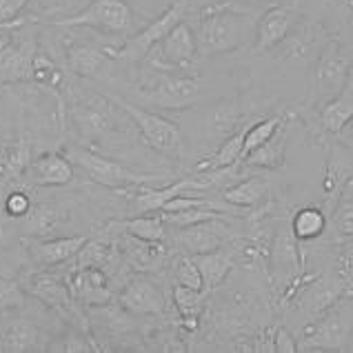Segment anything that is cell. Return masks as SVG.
Instances as JSON below:
<instances>
[{
	"instance_id": "obj_24",
	"label": "cell",
	"mask_w": 353,
	"mask_h": 353,
	"mask_svg": "<svg viewBox=\"0 0 353 353\" xmlns=\"http://www.w3.org/2000/svg\"><path fill=\"white\" fill-rule=\"evenodd\" d=\"M242 145H245V129L236 131L229 138L223 140V145L216 149V154H211L209 158L200 160L194 167L196 174H203V171H216V169H227L231 165L242 163Z\"/></svg>"
},
{
	"instance_id": "obj_8",
	"label": "cell",
	"mask_w": 353,
	"mask_h": 353,
	"mask_svg": "<svg viewBox=\"0 0 353 353\" xmlns=\"http://www.w3.org/2000/svg\"><path fill=\"white\" fill-rule=\"evenodd\" d=\"M189 189H209V183L203 176H191L176 180L167 187L154 189L149 185H140L136 191L131 194V207H134V214H154V211H163V207L169 203L171 198H176L180 194H185Z\"/></svg>"
},
{
	"instance_id": "obj_37",
	"label": "cell",
	"mask_w": 353,
	"mask_h": 353,
	"mask_svg": "<svg viewBox=\"0 0 353 353\" xmlns=\"http://www.w3.org/2000/svg\"><path fill=\"white\" fill-rule=\"evenodd\" d=\"M114 254V247L109 245L105 240H87L83 249L78 251V269H85V267H98L103 269L109 258Z\"/></svg>"
},
{
	"instance_id": "obj_2",
	"label": "cell",
	"mask_w": 353,
	"mask_h": 353,
	"mask_svg": "<svg viewBox=\"0 0 353 353\" xmlns=\"http://www.w3.org/2000/svg\"><path fill=\"white\" fill-rule=\"evenodd\" d=\"M67 158L83 169L96 185H103L107 189H127V187H140V185H154V183H158V180H165L163 174H140V171H134L123 163L109 160V158L96 154V151H89L85 147H69Z\"/></svg>"
},
{
	"instance_id": "obj_10",
	"label": "cell",
	"mask_w": 353,
	"mask_h": 353,
	"mask_svg": "<svg viewBox=\"0 0 353 353\" xmlns=\"http://www.w3.org/2000/svg\"><path fill=\"white\" fill-rule=\"evenodd\" d=\"M229 234L231 231L227 225H223V218H216V220H207V223L183 227L176 240L180 247L187 249L189 256H196V254H207V251L223 249Z\"/></svg>"
},
{
	"instance_id": "obj_15",
	"label": "cell",
	"mask_w": 353,
	"mask_h": 353,
	"mask_svg": "<svg viewBox=\"0 0 353 353\" xmlns=\"http://www.w3.org/2000/svg\"><path fill=\"white\" fill-rule=\"evenodd\" d=\"M76 118H78L80 129L92 138H100L109 134L116 125L114 107L109 105L107 98H100V96H92V98H87L85 103H80L76 107Z\"/></svg>"
},
{
	"instance_id": "obj_29",
	"label": "cell",
	"mask_w": 353,
	"mask_h": 353,
	"mask_svg": "<svg viewBox=\"0 0 353 353\" xmlns=\"http://www.w3.org/2000/svg\"><path fill=\"white\" fill-rule=\"evenodd\" d=\"M107 63V52L92 45H74L67 52V65L78 76H96Z\"/></svg>"
},
{
	"instance_id": "obj_20",
	"label": "cell",
	"mask_w": 353,
	"mask_h": 353,
	"mask_svg": "<svg viewBox=\"0 0 353 353\" xmlns=\"http://www.w3.org/2000/svg\"><path fill=\"white\" fill-rule=\"evenodd\" d=\"M27 294H32L34 298H38L40 302H45L47 307H54V309H63L69 311L72 309V291H69L63 282L56 280L54 276L49 274H34L25 280V287H23Z\"/></svg>"
},
{
	"instance_id": "obj_1",
	"label": "cell",
	"mask_w": 353,
	"mask_h": 353,
	"mask_svg": "<svg viewBox=\"0 0 353 353\" xmlns=\"http://www.w3.org/2000/svg\"><path fill=\"white\" fill-rule=\"evenodd\" d=\"M258 18L247 9L236 7L231 0L211 3L200 14L198 49L203 56L231 54L256 38Z\"/></svg>"
},
{
	"instance_id": "obj_27",
	"label": "cell",
	"mask_w": 353,
	"mask_h": 353,
	"mask_svg": "<svg viewBox=\"0 0 353 353\" xmlns=\"http://www.w3.org/2000/svg\"><path fill=\"white\" fill-rule=\"evenodd\" d=\"M320 120H322V127H325V131H329V134H340V131L351 123L353 120V96L347 92V89L340 96L327 100L325 107H322Z\"/></svg>"
},
{
	"instance_id": "obj_14",
	"label": "cell",
	"mask_w": 353,
	"mask_h": 353,
	"mask_svg": "<svg viewBox=\"0 0 353 353\" xmlns=\"http://www.w3.org/2000/svg\"><path fill=\"white\" fill-rule=\"evenodd\" d=\"M349 336V325L338 314L325 316L316 325L305 329V338H302V349H345V342Z\"/></svg>"
},
{
	"instance_id": "obj_13",
	"label": "cell",
	"mask_w": 353,
	"mask_h": 353,
	"mask_svg": "<svg viewBox=\"0 0 353 353\" xmlns=\"http://www.w3.org/2000/svg\"><path fill=\"white\" fill-rule=\"evenodd\" d=\"M34 56H36V40L32 38L7 45L0 52V80L3 83H20V80L32 78Z\"/></svg>"
},
{
	"instance_id": "obj_7",
	"label": "cell",
	"mask_w": 353,
	"mask_h": 353,
	"mask_svg": "<svg viewBox=\"0 0 353 353\" xmlns=\"http://www.w3.org/2000/svg\"><path fill=\"white\" fill-rule=\"evenodd\" d=\"M158 47H160V56L154 60V65L160 69H167V72H183V69L196 63V58L200 54L198 36L185 20L171 29Z\"/></svg>"
},
{
	"instance_id": "obj_18",
	"label": "cell",
	"mask_w": 353,
	"mask_h": 353,
	"mask_svg": "<svg viewBox=\"0 0 353 353\" xmlns=\"http://www.w3.org/2000/svg\"><path fill=\"white\" fill-rule=\"evenodd\" d=\"M87 242L85 236H69V238H56V240H43V242H32L29 254L34 256L36 262L45 267L63 265V262L72 260L78 256V251L83 249Z\"/></svg>"
},
{
	"instance_id": "obj_12",
	"label": "cell",
	"mask_w": 353,
	"mask_h": 353,
	"mask_svg": "<svg viewBox=\"0 0 353 353\" xmlns=\"http://www.w3.org/2000/svg\"><path fill=\"white\" fill-rule=\"evenodd\" d=\"M294 27V12L282 5L269 7L265 14L258 18L256 25V49L258 52H269L278 47Z\"/></svg>"
},
{
	"instance_id": "obj_23",
	"label": "cell",
	"mask_w": 353,
	"mask_h": 353,
	"mask_svg": "<svg viewBox=\"0 0 353 353\" xmlns=\"http://www.w3.org/2000/svg\"><path fill=\"white\" fill-rule=\"evenodd\" d=\"M32 167V147L25 140H16L0 149V180L14 183Z\"/></svg>"
},
{
	"instance_id": "obj_33",
	"label": "cell",
	"mask_w": 353,
	"mask_h": 353,
	"mask_svg": "<svg viewBox=\"0 0 353 353\" xmlns=\"http://www.w3.org/2000/svg\"><path fill=\"white\" fill-rule=\"evenodd\" d=\"M171 296H174V305L178 309V314L189 322H196V318L200 316V311H203V305H205V291L191 289L176 282L174 294Z\"/></svg>"
},
{
	"instance_id": "obj_31",
	"label": "cell",
	"mask_w": 353,
	"mask_h": 353,
	"mask_svg": "<svg viewBox=\"0 0 353 353\" xmlns=\"http://www.w3.org/2000/svg\"><path fill=\"white\" fill-rule=\"evenodd\" d=\"M351 176H353V167H351V163L347 160V156L340 154V151H334V154H331L329 160H327L325 194L329 198L340 196L342 189H345L351 183Z\"/></svg>"
},
{
	"instance_id": "obj_45",
	"label": "cell",
	"mask_w": 353,
	"mask_h": 353,
	"mask_svg": "<svg viewBox=\"0 0 353 353\" xmlns=\"http://www.w3.org/2000/svg\"><path fill=\"white\" fill-rule=\"evenodd\" d=\"M29 0H0V25H7L23 12Z\"/></svg>"
},
{
	"instance_id": "obj_19",
	"label": "cell",
	"mask_w": 353,
	"mask_h": 353,
	"mask_svg": "<svg viewBox=\"0 0 353 353\" xmlns=\"http://www.w3.org/2000/svg\"><path fill=\"white\" fill-rule=\"evenodd\" d=\"M29 169H32L34 183L40 187H63L74 178V163L60 154H43Z\"/></svg>"
},
{
	"instance_id": "obj_30",
	"label": "cell",
	"mask_w": 353,
	"mask_h": 353,
	"mask_svg": "<svg viewBox=\"0 0 353 353\" xmlns=\"http://www.w3.org/2000/svg\"><path fill=\"white\" fill-rule=\"evenodd\" d=\"M120 231L131 234L136 238L143 240H154V242H163L167 238V229H165V220L163 216H147V214H138L136 218L123 220V223L116 225Z\"/></svg>"
},
{
	"instance_id": "obj_42",
	"label": "cell",
	"mask_w": 353,
	"mask_h": 353,
	"mask_svg": "<svg viewBox=\"0 0 353 353\" xmlns=\"http://www.w3.org/2000/svg\"><path fill=\"white\" fill-rule=\"evenodd\" d=\"M5 211L12 218H25L29 216V211H32V200H29V196L23 194V191H14V194L7 196Z\"/></svg>"
},
{
	"instance_id": "obj_26",
	"label": "cell",
	"mask_w": 353,
	"mask_h": 353,
	"mask_svg": "<svg viewBox=\"0 0 353 353\" xmlns=\"http://www.w3.org/2000/svg\"><path fill=\"white\" fill-rule=\"evenodd\" d=\"M40 331L29 320H14L5 327L0 336V349L3 351H32L38 349Z\"/></svg>"
},
{
	"instance_id": "obj_9",
	"label": "cell",
	"mask_w": 353,
	"mask_h": 353,
	"mask_svg": "<svg viewBox=\"0 0 353 353\" xmlns=\"http://www.w3.org/2000/svg\"><path fill=\"white\" fill-rule=\"evenodd\" d=\"M120 305H123L131 314L138 316H160L165 314L167 300L163 289L149 278H134L127 282V287L120 294Z\"/></svg>"
},
{
	"instance_id": "obj_46",
	"label": "cell",
	"mask_w": 353,
	"mask_h": 353,
	"mask_svg": "<svg viewBox=\"0 0 353 353\" xmlns=\"http://www.w3.org/2000/svg\"><path fill=\"white\" fill-rule=\"evenodd\" d=\"M342 260H345V265L349 269H353V245L345 247V256H342Z\"/></svg>"
},
{
	"instance_id": "obj_22",
	"label": "cell",
	"mask_w": 353,
	"mask_h": 353,
	"mask_svg": "<svg viewBox=\"0 0 353 353\" xmlns=\"http://www.w3.org/2000/svg\"><path fill=\"white\" fill-rule=\"evenodd\" d=\"M269 194V183L262 176L245 178L242 183H234L223 189V200L229 207H256Z\"/></svg>"
},
{
	"instance_id": "obj_39",
	"label": "cell",
	"mask_w": 353,
	"mask_h": 353,
	"mask_svg": "<svg viewBox=\"0 0 353 353\" xmlns=\"http://www.w3.org/2000/svg\"><path fill=\"white\" fill-rule=\"evenodd\" d=\"M342 294V282L340 280H329L325 285H316L314 291H311V311L314 314H322L327 311L334 302L338 300V296Z\"/></svg>"
},
{
	"instance_id": "obj_41",
	"label": "cell",
	"mask_w": 353,
	"mask_h": 353,
	"mask_svg": "<svg viewBox=\"0 0 353 353\" xmlns=\"http://www.w3.org/2000/svg\"><path fill=\"white\" fill-rule=\"evenodd\" d=\"M32 78L40 85H58L63 80V74L58 72V67L49 60L47 56H34V69H32Z\"/></svg>"
},
{
	"instance_id": "obj_32",
	"label": "cell",
	"mask_w": 353,
	"mask_h": 353,
	"mask_svg": "<svg viewBox=\"0 0 353 353\" xmlns=\"http://www.w3.org/2000/svg\"><path fill=\"white\" fill-rule=\"evenodd\" d=\"M282 129V118L280 116H269L265 120H258L251 127L245 129V145H242V160H245L251 151L265 145L267 140L274 138Z\"/></svg>"
},
{
	"instance_id": "obj_35",
	"label": "cell",
	"mask_w": 353,
	"mask_h": 353,
	"mask_svg": "<svg viewBox=\"0 0 353 353\" xmlns=\"http://www.w3.org/2000/svg\"><path fill=\"white\" fill-rule=\"evenodd\" d=\"M216 218H225V211L209 209V207H191L185 211H174V214L165 211V216H163L165 225H171L176 229L191 227V225H198V223H207V220H216Z\"/></svg>"
},
{
	"instance_id": "obj_34",
	"label": "cell",
	"mask_w": 353,
	"mask_h": 353,
	"mask_svg": "<svg viewBox=\"0 0 353 353\" xmlns=\"http://www.w3.org/2000/svg\"><path fill=\"white\" fill-rule=\"evenodd\" d=\"M331 225H334V231L340 238L353 236V180L342 189L334 216H331Z\"/></svg>"
},
{
	"instance_id": "obj_40",
	"label": "cell",
	"mask_w": 353,
	"mask_h": 353,
	"mask_svg": "<svg viewBox=\"0 0 353 353\" xmlns=\"http://www.w3.org/2000/svg\"><path fill=\"white\" fill-rule=\"evenodd\" d=\"M60 223V216L58 211H54L52 207H36L29 216V225H32V231L36 236H43L54 231Z\"/></svg>"
},
{
	"instance_id": "obj_4",
	"label": "cell",
	"mask_w": 353,
	"mask_h": 353,
	"mask_svg": "<svg viewBox=\"0 0 353 353\" xmlns=\"http://www.w3.org/2000/svg\"><path fill=\"white\" fill-rule=\"evenodd\" d=\"M112 103L118 109H123V112L134 120L140 136L145 138V143L151 149H156L165 156H174V158L185 156V138L180 134L176 123H171V120L158 116L154 112H147V109L138 105H131L129 100L120 96H112Z\"/></svg>"
},
{
	"instance_id": "obj_21",
	"label": "cell",
	"mask_w": 353,
	"mask_h": 353,
	"mask_svg": "<svg viewBox=\"0 0 353 353\" xmlns=\"http://www.w3.org/2000/svg\"><path fill=\"white\" fill-rule=\"evenodd\" d=\"M196 265L203 274V282H205V294L214 291L218 285H223L227 280V276L231 274L234 269V258L231 254L223 249H216V251H207V254H196L194 256Z\"/></svg>"
},
{
	"instance_id": "obj_36",
	"label": "cell",
	"mask_w": 353,
	"mask_h": 353,
	"mask_svg": "<svg viewBox=\"0 0 353 353\" xmlns=\"http://www.w3.org/2000/svg\"><path fill=\"white\" fill-rule=\"evenodd\" d=\"M274 262L282 271H296L298 269V254H296V236L294 231L282 229L278 231L276 245H274Z\"/></svg>"
},
{
	"instance_id": "obj_17",
	"label": "cell",
	"mask_w": 353,
	"mask_h": 353,
	"mask_svg": "<svg viewBox=\"0 0 353 353\" xmlns=\"http://www.w3.org/2000/svg\"><path fill=\"white\" fill-rule=\"evenodd\" d=\"M120 249L138 271H156L165 260L163 242L143 240L131 234H120Z\"/></svg>"
},
{
	"instance_id": "obj_3",
	"label": "cell",
	"mask_w": 353,
	"mask_h": 353,
	"mask_svg": "<svg viewBox=\"0 0 353 353\" xmlns=\"http://www.w3.org/2000/svg\"><path fill=\"white\" fill-rule=\"evenodd\" d=\"M140 103L156 107V109H169V112H180V109L194 107L200 98L205 96L203 85L194 76H178L176 72L160 74L151 83L143 85L136 92Z\"/></svg>"
},
{
	"instance_id": "obj_44",
	"label": "cell",
	"mask_w": 353,
	"mask_h": 353,
	"mask_svg": "<svg viewBox=\"0 0 353 353\" xmlns=\"http://www.w3.org/2000/svg\"><path fill=\"white\" fill-rule=\"evenodd\" d=\"M274 351H278V353H296V351H300L298 340L294 338V334H291L289 329H285V327L276 329V334H274Z\"/></svg>"
},
{
	"instance_id": "obj_16",
	"label": "cell",
	"mask_w": 353,
	"mask_h": 353,
	"mask_svg": "<svg viewBox=\"0 0 353 353\" xmlns=\"http://www.w3.org/2000/svg\"><path fill=\"white\" fill-rule=\"evenodd\" d=\"M72 296L85 305H107L112 300V291L107 289V278L98 267H85L78 269L72 285H69Z\"/></svg>"
},
{
	"instance_id": "obj_43",
	"label": "cell",
	"mask_w": 353,
	"mask_h": 353,
	"mask_svg": "<svg viewBox=\"0 0 353 353\" xmlns=\"http://www.w3.org/2000/svg\"><path fill=\"white\" fill-rule=\"evenodd\" d=\"M23 289H20L16 282H9L0 278V309H7V307H20L23 305Z\"/></svg>"
},
{
	"instance_id": "obj_25",
	"label": "cell",
	"mask_w": 353,
	"mask_h": 353,
	"mask_svg": "<svg viewBox=\"0 0 353 353\" xmlns=\"http://www.w3.org/2000/svg\"><path fill=\"white\" fill-rule=\"evenodd\" d=\"M285 154H287V136H285V129H280L265 145H260L258 149L251 151L242 163L256 169L274 171V169L285 167Z\"/></svg>"
},
{
	"instance_id": "obj_5",
	"label": "cell",
	"mask_w": 353,
	"mask_h": 353,
	"mask_svg": "<svg viewBox=\"0 0 353 353\" xmlns=\"http://www.w3.org/2000/svg\"><path fill=\"white\" fill-rule=\"evenodd\" d=\"M183 16H185L183 3L171 5L156 20H151L145 29H140L136 36H131L123 47L109 49L107 54H112V58H118V60H127V63H140L151 49L163 43V38L171 32V29H174L178 23H183Z\"/></svg>"
},
{
	"instance_id": "obj_28",
	"label": "cell",
	"mask_w": 353,
	"mask_h": 353,
	"mask_svg": "<svg viewBox=\"0 0 353 353\" xmlns=\"http://www.w3.org/2000/svg\"><path fill=\"white\" fill-rule=\"evenodd\" d=\"M325 229H327V216L318 207H302L291 218V231H294L296 240L300 242L320 238L325 234Z\"/></svg>"
},
{
	"instance_id": "obj_6",
	"label": "cell",
	"mask_w": 353,
	"mask_h": 353,
	"mask_svg": "<svg viewBox=\"0 0 353 353\" xmlns=\"http://www.w3.org/2000/svg\"><path fill=\"white\" fill-rule=\"evenodd\" d=\"M131 23H134V14L125 0H94L76 16L54 20L58 27H92L109 34H125L129 32Z\"/></svg>"
},
{
	"instance_id": "obj_11",
	"label": "cell",
	"mask_w": 353,
	"mask_h": 353,
	"mask_svg": "<svg viewBox=\"0 0 353 353\" xmlns=\"http://www.w3.org/2000/svg\"><path fill=\"white\" fill-rule=\"evenodd\" d=\"M351 76V65L345 56H340L336 49L320 58L316 67V92L322 98H336L347 89Z\"/></svg>"
},
{
	"instance_id": "obj_38",
	"label": "cell",
	"mask_w": 353,
	"mask_h": 353,
	"mask_svg": "<svg viewBox=\"0 0 353 353\" xmlns=\"http://www.w3.org/2000/svg\"><path fill=\"white\" fill-rule=\"evenodd\" d=\"M174 278L178 285H185L191 289H203L205 291V282H203V274L196 265L194 256L183 254L174 260Z\"/></svg>"
}]
</instances>
